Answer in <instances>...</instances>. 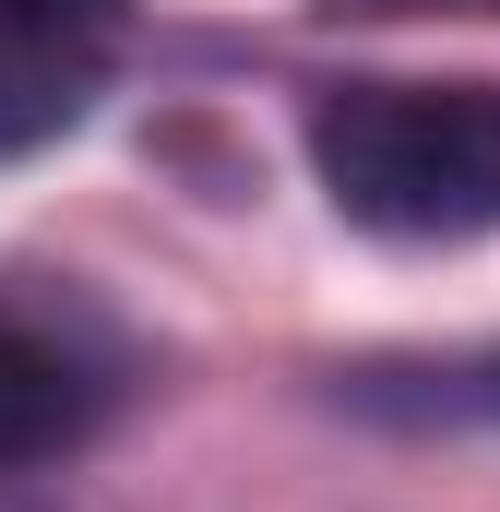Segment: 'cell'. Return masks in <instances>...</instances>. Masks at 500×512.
Masks as SVG:
<instances>
[{
  "label": "cell",
  "mask_w": 500,
  "mask_h": 512,
  "mask_svg": "<svg viewBox=\"0 0 500 512\" xmlns=\"http://www.w3.org/2000/svg\"><path fill=\"white\" fill-rule=\"evenodd\" d=\"M131 0H0V155H36L96 108Z\"/></svg>",
  "instance_id": "7a4b0ae2"
},
{
  "label": "cell",
  "mask_w": 500,
  "mask_h": 512,
  "mask_svg": "<svg viewBox=\"0 0 500 512\" xmlns=\"http://www.w3.org/2000/svg\"><path fill=\"white\" fill-rule=\"evenodd\" d=\"M108 417V382L72 334H48L36 310H0V477H36L60 453H84Z\"/></svg>",
  "instance_id": "3957f363"
},
{
  "label": "cell",
  "mask_w": 500,
  "mask_h": 512,
  "mask_svg": "<svg viewBox=\"0 0 500 512\" xmlns=\"http://www.w3.org/2000/svg\"><path fill=\"white\" fill-rule=\"evenodd\" d=\"M310 167L370 239H500V84H334L310 108Z\"/></svg>",
  "instance_id": "6da1fadb"
}]
</instances>
